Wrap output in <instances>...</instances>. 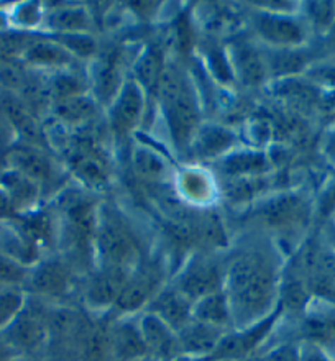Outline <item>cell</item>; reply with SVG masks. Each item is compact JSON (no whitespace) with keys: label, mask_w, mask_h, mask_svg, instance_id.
Masks as SVG:
<instances>
[{"label":"cell","mask_w":335,"mask_h":361,"mask_svg":"<svg viewBox=\"0 0 335 361\" xmlns=\"http://www.w3.org/2000/svg\"><path fill=\"white\" fill-rule=\"evenodd\" d=\"M286 255L268 235L232 243L224 258V290L233 315V329L262 320L278 307Z\"/></svg>","instance_id":"6da1fadb"},{"label":"cell","mask_w":335,"mask_h":361,"mask_svg":"<svg viewBox=\"0 0 335 361\" xmlns=\"http://www.w3.org/2000/svg\"><path fill=\"white\" fill-rule=\"evenodd\" d=\"M153 102L158 105L173 153L186 159L193 140L204 122V114L196 82L183 64L168 61Z\"/></svg>","instance_id":"7a4b0ae2"},{"label":"cell","mask_w":335,"mask_h":361,"mask_svg":"<svg viewBox=\"0 0 335 361\" xmlns=\"http://www.w3.org/2000/svg\"><path fill=\"white\" fill-rule=\"evenodd\" d=\"M250 219L263 230L262 233L276 240L301 237L316 217L314 200L303 190L284 189L269 192L247 209Z\"/></svg>","instance_id":"3957f363"},{"label":"cell","mask_w":335,"mask_h":361,"mask_svg":"<svg viewBox=\"0 0 335 361\" xmlns=\"http://www.w3.org/2000/svg\"><path fill=\"white\" fill-rule=\"evenodd\" d=\"M143 243L125 215L112 204L99 202L94 258L96 267L132 269L145 257Z\"/></svg>","instance_id":"277c9868"},{"label":"cell","mask_w":335,"mask_h":361,"mask_svg":"<svg viewBox=\"0 0 335 361\" xmlns=\"http://www.w3.org/2000/svg\"><path fill=\"white\" fill-rule=\"evenodd\" d=\"M169 279H171V273L163 255H145L137 267L130 269L117 304L109 315L135 317L142 314Z\"/></svg>","instance_id":"5b68a950"},{"label":"cell","mask_w":335,"mask_h":361,"mask_svg":"<svg viewBox=\"0 0 335 361\" xmlns=\"http://www.w3.org/2000/svg\"><path fill=\"white\" fill-rule=\"evenodd\" d=\"M248 33L272 49H298L309 47L312 32L301 12L281 13L253 8L248 5Z\"/></svg>","instance_id":"8992f818"},{"label":"cell","mask_w":335,"mask_h":361,"mask_svg":"<svg viewBox=\"0 0 335 361\" xmlns=\"http://www.w3.org/2000/svg\"><path fill=\"white\" fill-rule=\"evenodd\" d=\"M47 304L44 300L28 295L22 312L0 332V337L17 357L37 358V355L51 343Z\"/></svg>","instance_id":"52a82bcc"},{"label":"cell","mask_w":335,"mask_h":361,"mask_svg":"<svg viewBox=\"0 0 335 361\" xmlns=\"http://www.w3.org/2000/svg\"><path fill=\"white\" fill-rule=\"evenodd\" d=\"M81 276L61 255H44L28 271L23 290L44 302H63L78 293Z\"/></svg>","instance_id":"ba28073f"},{"label":"cell","mask_w":335,"mask_h":361,"mask_svg":"<svg viewBox=\"0 0 335 361\" xmlns=\"http://www.w3.org/2000/svg\"><path fill=\"white\" fill-rule=\"evenodd\" d=\"M224 258L225 253L196 250L169 281L194 304L204 295L224 289Z\"/></svg>","instance_id":"9c48e42d"},{"label":"cell","mask_w":335,"mask_h":361,"mask_svg":"<svg viewBox=\"0 0 335 361\" xmlns=\"http://www.w3.org/2000/svg\"><path fill=\"white\" fill-rule=\"evenodd\" d=\"M283 320L284 310L278 304L272 314L258 322L247 327L227 330L216 352L206 361H245L255 357L269 343Z\"/></svg>","instance_id":"30bf717a"},{"label":"cell","mask_w":335,"mask_h":361,"mask_svg":"<svg viewBox=\"0 0 335 361\" xmlns=\"http://www.w3.org/2000/svg\"><path fill=\"white\" fill-rule=\"evenodd\" d=\"M148 102L150 99L143 89L132 78H127L111 105L104 110L111 137L117 142H132L133 135L142 130L148 112Z\"/></svg>","instance_id":"8fae6325"},{"label":"cell","mask_w":335,"mask_h":361,"mask_svg":"<svg viewBox=\"0 0 335 361\" xmlns=\"http://www.w3.org/2000/svg\"><path fill=\"white\" fill-rule=\"evenodd\" d=\"M235 84L245 89L268 87L272 82L264 47L250 33H237L225 44Z\"/></svg>","instance_id":"7c38bea8"},{"label":"cell","mask_w":335,"mask_h":361,"mask_svg":"<svg viewBox=\"0 0 335 361\" xmlns=\"http://www.w3.org/2000/svg\"><path fill=\"white\" fill-rule=\"evenodd\" d=\"M130 269L94 267L79 281V300L94 315L106 317L114 310Z\"/></svg>","instance_id":"4fadbf2b"},{"label":"cell","mask_w":335,"mask_h":361,"mask_svg":"<svg viewBox=\"0 0 335 361\" xmlns=\"http://www.w3.org/2000/svg\"><path fill=\"white\" fill-rule=\"evenodd\" d=\"M125 54L120 47L101 48L91 61L86 63V78L89 82V92L97 100L102 110L111 105L115 95L127 81L125 74Z\"/></svg>","instance_id":"5bb4252c"},{"label":"cell","mask_w":335,"mask_h":361,"mask_svg":"<svg viewBox=\"0 0 335 361\" xmlns=\"http://www.w3.org/2000/svg\"><path fill=\"white\" fill-rule=\"evenodd\" d=\"M101 330L102 361H140L148 358L137 315L112 317L106 315Z\"/></svg>","instance_id":"9a60e30c"},{"label":"cell","mask_w":335,"mask_h":361,"mask_svg":"<svg viewBox=\"0 0 335 361\" xmlns=\"http://www.w3.org/2000/svg\"><path fill=\"white\" fill-rule=\"evenodd\" d=\"M4 166L25 174L42 185L43 192L48 188H63V173L56 159L48 149L33 147L22 142H15L5 149Z\"/></svg>","instance_id":"2e32d148"},{"label":"cell","mask_w":335,"mask_h":361,"mask_svg":"<svg viewBox=\"0 0 335 361\" xmlns=\"http://www.w3.org/2000/svg\"><path fill=\"white\" fill-rule=\"evenodd\" d=\"M173 192L194 210L217 207L221 200L219 179L211 168L204 164L184 163L176 169L173 179Z\"/></svg>","instance_id":"e0dca14e"},{"label":"cell","mask_w":335,"mask_h":361,"mask_svg":"<svg viewBox=\"0 0 335 361\" xmlns=\"http://www.w3.org/2000/svg\"><path fill=\"white\" fill-rule=\"evenodd\" d=\"M296 320L293 337L298 342L314 345L335 358V302L312 298Z\"/></svg>","instance_id":"ac0fdd59"},{"label":"cell","mask_w":335,"mask_h":361,"mask_svg":"<svg viewBox=\"0 0 335 361\" xmlns=\"http://www.w3.org/2000/svg\"><path fill=\"white\" fill-rule=\"evenodd\" d=\"M130 168L132 173L142 183L150 185H171L176 166H174L169 154L163 149H158L154 145L143 142L137 137L130 142Z\"/></svg>","instance_id":"d6986e66"},{"label":"cell","mask_w":335,"mask_h":361,"mask_svg":"<svg viewBox=\"0 0 335 361\" xmlns=\"http://www.w3.org/2000/svg\"><path fill=\"white\" fill-rule=\"evenodd\" d=\"M238 147H242V142L232 127L204 120L193 140L186 159L194 164H212Z\"/></svg>","instance_id":"ffe728a7"},{"label":"cell","mask_w":335,"mask_h":361,"mask_svg":"<svg viewBox=\"0 0 335 361\" xmlns=\"http://www.w3.org/2000/svg\"><path fill=\"white\" fill-rule=\"evenodd\" d=\"M217 179H238V178H260L269 176L273 173V159L267 149L250 147L235 148L216 163L209 164Z\"/></svg>","instance_id":"44dd1931"},{"label":"cell","mask_w":335,"mask_h":361,"mask_svg":"<svg viewBox=\"0 0 335 361\" xmlns=\"http://www.w3.org/2000/svg\"><path fill=\"white\" fill-rule=\"evenodd\" d=\"M137 320L148 358L154 361H176L183 358L176 330L148 310L138 314Z\"/></svg>","instance_id":"7402d4cb"},{"label":"cell","mask_w":335,"mask_h":361,"mask_svg":"<svg viewBox=\"0 0 335 361\" xmlns=\"http://www.w3.org/2000/svg\"><path fill=\"white\" fill-rule=\"evenodd\" d=\"M96 20L86 5H58L49 7L44 13L43 35L56 37V35L94 33Z\"/></svg>","instance_id":"603a6c76"},{"label":"cell","mask_w":335,"mask_h":361,"mask_svg":"<svg viewBox=\"0 0 335 361\" xmlns=\"http://www.w3.org/2000/svg\"><path fill=\"white\" fill-rule=\"evenodd\" d=\"M20 61L27 68L39 73H53L59 71V69L76 68L81 64L61 44H58L53 38L43 33H38V37L27 48Z\"/></svg>","instance_id":"cb8c5ba5"},{"label":"cell","mask_w":335,"mask_h":361,"mask_svg":"<svg viewBox=\"0 0 335 361\" xmlns=\"http://www.w3.org/2000/svg\"><path fill=\"white\" fill-rule=\"evenodd\" d=\"M166 64L168 59L163 44L147 43L130 64L128 78H132L143 89L150 100H154V94H157L159 79Z\"/></svg>","instance_id":"d4e9b609"},{"label":"cell","mask_w":335,"mask_h":361,"mask_svg":"<svg viewBox=\"0 0 335 361\" xmlns=\"http://www.w3.org/2000/svg\"><path fill=\"white\" fill-rule=\"evenodd\" d=\"M227 330H222L214 325L199 322L193 319L191 322L178 332L179 345H181L183 358L191 361H206L212 357L216 348L221 343L224 334Z\"/></svg>","instance_id":"484cf974"},{"label":"cell","mask_w":335,"mask_h":361,"mask_svg":"<svg viewBox=\"0 0 335 361\" xmlns=\"http://www.w3.org/2000/svg\"><path fill=\"white\" fill-rule=\"evenodd\" d=\"M0 188L7 194L18 215L30 214L42 207L44 195L42 185L12 168H0Z\"/></svg>","instance_id":"4316f807"},{"label":"cell","mask_w":335,"mask_h":361,"mask_svg":"<svg viewBox=\"0 0 335 361\" xmlns=\"http://www.w3.org/2000/svg\"><path fill=\"white\" fill-rule=\"evenodd\" d=\"M193 305L191 300L179 293L171 281H168L159 289V293L154 295L147 310L179 332L184 325H188L193 320Z\"/></svg>","instance_id":"83f0119b"},{"label":"cell","mask_w":335,"mask_h":361,"mask_svg":"<svg viewBox=\"0 0 335 361\" xmlns=\"http://www.w3.org/2000/svg\"><path fill=\"white\" fill-rule=\"evenodd\" d=\"M101 112H104L101 105L97 104L91 92H87L51 104L48 117H51L54 122L64 128L76 130L96 122Z\"/></svg>","instance_id":"f1b7e54d"},{"label":"cell","mask_w":335,"mask_h":361,"mask_svg":"<svg viewBox=\"0 0 335 361\" xmlns=\"http://www.w3.org/2000/svg\"><path fill=\"white\" fill-rule=\"evenodd\" d=\"M0 252L28 268L44 257L43 250L25 232L18 219L0 224Z\"/></svg>","instance_id":"f546056e"},{"label":"cell","mask_w":335,"mask_h":361,"mask_svg":"<svg viewBox=\"0 0 335 361\" xmlns=\"http://www.w3.org/2000/svg\"><path fill=\"white\" fill-rule=\"evenodd\" d=\"M269 176L219 179L221 200L232 209H250L268 192Z\"/></svg>","instance_id":"4dcf8cb0"},{"label":"cell","mask_w":335,"mask_h":361,"mask_svg":"<svg viewBox=\"0 0 335 361\" xmlns=\"http://www.w3.org/2000/svg\"><path fill=\"white\" fill-rule=\"evenodd\" d=\"M193 319L222 330H232L233 315L225 290H216V293L196 300L193 305Z\"/></svg>","instance_id":"1f68e13d"},{"label":"cell","mask_w":335,"mask_h":361,"mask_svg":"<svg viewBox=\"0 0 335 361\" xmlns=\"http://www.w3.org/2000/svg\"><path fill=\"white\" fill-rule=\"evenodd\" d=\"M44 74H47V87L51 104L89 92L86 71H81L79 66Z\"/></svg>","instance_id":"d6a6232c"},{"label":"cell","mask_w":335,"mask_h":361,"mask_svg":"<svg viewBox=\"0 0 335 361\" xmlns=\"http://www.w3.org/2000/svg\"><path fill=\"white\" fill-rule=\"evenodd\" d=\"M199 54H201L206 71L219 84H222V86H235V78L232 68H230L227 49H225V44L219 42V38L207 37L206 42L201 43Z\"/></svg>","instance_id":"836d02e7"},{"label":"cell","mask_w":335,"mask_h":361,"mask_svg":"<svg viewBox=\"0 0 335 361\" xmlns=\"http://www.w3.org/2000/svg\"><path fill=\"white\" fill-rule=\"evenodd\" d=\"M44 13H47V8L43 7L42 2L17 4L12 10H8L10 27L18 32L39 33L43 27Z\"/></svg>","instance_id":"e575fe53"},{"label":"cell","mask_w":335,"mask_h":361,"mask_svg":"<svg viewBox=\"0 0 335 361\" xmlns=\"http://www.w3.org/2000/svg\"><path fill=\"white\" fill-rule=\"evenodd\" d=\"M49 37V35H48ZM53 38L54 42L66 49L74 59L79 63H87L99 53V42L94 37V33H76V35H56Z\"/></svg>","instance_id":"d590c367"},{"label":"cell","mask_w":335,"mask_h":361,"mask_svg":"<svg viewBox=\"0 0 335 361\" xmlns=\"http://www.w3.org/2000/svg\"><path fill=\"white\" fill-rule=\"evenodd\" d=\"M301 15L312 35L331 33L335 23V2H304L301 4Z\"/></svg>","instance_id":"8d00e7d4"},{"label":"cell","mask_w":335,"mask_h":361,"mask_svg":"<svg viewBox=\"0 0 335 361\" xmlns=\"http://www.w3.org/2000/svg\"><path fill=\"white\" fill-rule=\"evenodd\" d=\"M28 294L18 288H0V332L22 312Z\"/></svg>","instance_id":"74e56055"},{"label":"cell","mask_w":335,"mask_h":361,"mask_svg":"<svg viewBox=\"0 0 335 361\" xmlns=\"http://www.w3.org/2000/svg\"><path fill=\"white\" fill-rule=\"evenodd\" d=\"M262 361H303L301 358V342L294 337H288L267 345L260 352Z\"/></svg>","instance_id":"f35d334b"},{"label":"cell","mask_w":335,"mask_h":361,"mask_svg":"<svg viewBox=\"0 0 335 361\" xmlns=\"http://www.w3.org/2000/svg\"><path fill=\"white\" fill-rule=\"evenodd\" d=\"M30 268L0 252V288L23 289Z\"/></svg>","instance_id":"ab89813d"},{"label":"cell","mask_w":335,"mask_h":361,"mask_svg":"<svg viewBox=\"0 0 335 361\" xmlns=\"http://www.w3.org/2000/svg\"><path fill=\"white\" fill-rule=\"evenodd\" d=\"M304 78L326 92L335 94V63L316 61L304 73Z\"/></svg>","instance_id":"60d3db41"},{"label":"cell","mask_w":335,"mask_h":361,"mask_svg":"<svg viewBox=\"0 0 335 361\" xmlns=\"http://www.w3.org/2000/svg\"><path fill=\"white\" fill-rule=\"evenodd\" d=\"M316 217L321 220H331L335 215V171L326 179L317 199L314 200Z\"/></svg>","instance_id":"b9f144b4"},{"label":"cell","mask_w":335,"mask_h":361,"mask_svg":"<svg viewBox=\"0 0 335 361\" xmlns=\"http://www.w3.org/2000/svg\"><path fill=\"white\" fill-rule=\"evenodd\" d=\"M301 358L303 361H335L331 355L309 343H301Z\"/></svg>","instance_id":"7bdbcfd3"},{"label":"cell","mask_w":335,"mask_h":361,"mask_svg":"<svg viewBox=\"0 0 335 361\" xmlns=\"http://www.w3.org/2000/svg\"><path fill=\"white\" fill-rule=\"evenodd\" d=\"M20 215L15 212L12 202L7 197V194L4 192V189L0 188V224L8 222V220H15L18 219Z\"/></svg>","instance_id":"ee69618b"},{"label":"cell","mask_w":335,"mask_h":361,"mask_svg":"<svg viewBox=\"0 0 335 361\" xmlns=\"http://www.w3.org/2000/svg\"><path fill=\"white\" fill-rule=\"evenodd\" d=\"M15 358H17V355L13 353V350L0 337V361H13Z\"/></svg>","instance_id":"f6af8a7d"},{"label":"cell","mask_w":335,"mask_h":361,"mask_svg":"<svg viewBox=\"0 0 335 361\" xmlns=\"http://www.w3.org/2000/svg\"><path fill=\"white\" fill-rule=\"evenodd\" d=\"M13 361H39V360L35 357H17Z\"/></svg>","instance_id":"bcb514c9"},{"label":"cell","mask_w":335,"mask_h":361,"mask_svg":"<svg viewBox=\"0 0 335 361\" xmlns=\"http://www.w3.org/2000/svg\"><path fill=\"white\" fill-rule=\"evenodd\" d=\"M140 361H154V360H152V358H143V360H140Z\"/></svg>","instance_id":"7dc6e473"},{"label":"cell","mask_w":335,"mask_h":361,"mask_svg":"<svg viewBox=\"0 0 335 361\" xmlns=\"http://www.w3.org/2000/svg\"><path fill=\"white\" fill-rule=\"evenodd\" d=\"M176 361H191V360H186V358H179V360H176Z\"/></svg>","instance_id":"c3c4849f"},{"label":"cell","mask_w":335,"mask_h":361,"mask_svg":"<svg viewBox=\"0 0 335 361\" xmlns=\"http://www.w3.org/2000/svg\"><path fill=\"white\" fill-rule=\"evenodd\" d=\"M331 220H332V222H334V228H335V215H334V217H332Z\"/></svg>","instance_id":"681fc988"}]
</instances>
